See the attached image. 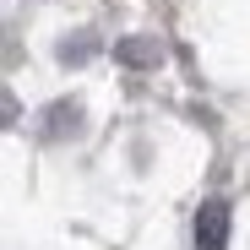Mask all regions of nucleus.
I'll list each match as a JSON object with an SVG mask.
<instances>
[{
  "mask_svg": "<svg viewBox=\"0 0 250 250\" xmlns=\"http://www.w3.org/2000/svg\"><path fill=\"white\" fill-rule=\"evenodd\" d=\"M196 245L201 250H223L229 245V201H207L196 212Z\"/></svg>",
  "mask_w": 250,
  "mask_h": 250,
  "instance_id": "nucleus-1",
  "label": "nucleus"
}]
</instances>
